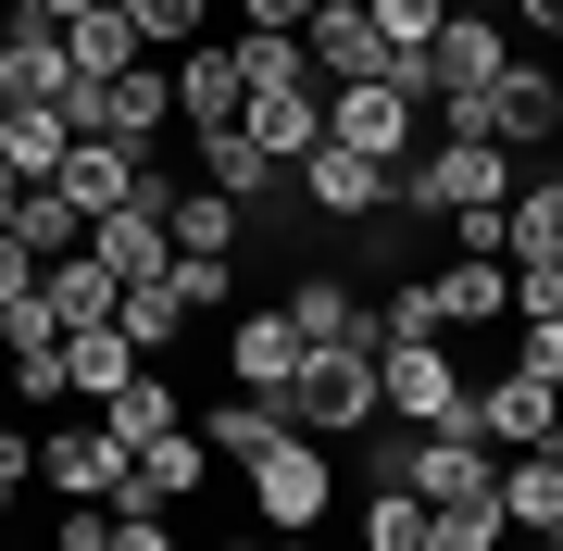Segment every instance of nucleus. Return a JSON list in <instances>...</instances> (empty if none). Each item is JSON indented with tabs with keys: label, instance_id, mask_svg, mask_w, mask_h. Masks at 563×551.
I'll return each mask as SVG.
<instances>
[{
	"label": "nucleus",
	"instance_id": "2eb2a0df",
	"mask_svg": "<svg viewBox=\"0 0 563 551\" xmlns=\"http://www.w3.org/2000/svg\"><path fill=\"white\" fill-rule=\"evenodd\" d=\"M301 63L325 88H363V76H388V38L351 13V0H313V25H301Z\"/></svg>",
	"mask_w": 563,
	"mask_h": 551
},
{
	"label": "nucleus",
	"instance_id": "c85d7f7f",
	"mask_svg": "<svg viewBox=\"0 0 563 551\" xmlns=\"http://www.w3.org/2000/svg\"><path fill=\"white\" fill-rule=\"evenodd\" d=\"M201 188H225L239 213H263V201L288 188V164H263V151L239 139V125H213V139H201Z\"/></svg>",
	"mask_w": 563,
	"mask_h": 551
},
{
	"label": "nucleus",
	"instance_id": "49530a36",
	"mask_svg": "<svg viewBox=\"0 0 563 551\" xmlns=\"http://www.w3.org/2000/svg\"><path fill=\"white\" fill-rule=\"evenodd\" d=\"M101 539H113V514H101V502H76V514H63V539H51V551H101Z\"/></svg>",
	"mask_w": 563,
	"mask_h": 551
},
{
	"label": "nucleus",
	"instance_id": "f03ea898",
	"mask_svg": "<svg viewBox=\"0 0 563 551\" xmlns=\"http://www.w3.org/2000/svg\"><path fill=\"white\" fill-rule=\"evenodd\" d=\"M401 213H463V201H514V151L501 139H426L401 176H388Z\"/></svg>",
	"mask_w": 563,
	"mask_h": 551
},
{
	"label": "nucleus",
	"instance_id": "6ab92c4d",
	"mask_svg": "<svg viewBox=\"0 0 563 551\" xmlns=\"http://www.w3.org/2000/svg\"><path fill=\"white\" fill-rule=\"evenodd\" d=\"M163 76H176V113L201 125V139H213V125H239V101H251V88H239V51H213V38H188Z\"/></svg>",
	"mask_w": 563,
	"mask_h": 551
},
{
	"label": "nucleus",
	"instance_id": "ddd939ff",
	"mask_svg": "<svg viewBox=\"0 0 563 551\" xmlns=\"http://www.w3.org/2000/svg\"><path fill=\"white\" fill-rule=\"evenodd\" d=\"M488 139H501V151H551L563 139V76H551V63H501V88H488Z\"/></svg>",
	"mask_w": 563,
	"mask_h": 551
},
{
	"label": "nucleus",
	"instance_id": "a19ab883",
	"mask_svg": "<svg viewBox=\"0 0 563 551\" xmlns=\"http://www.w3.org/2000/svg\"><path fill=\"white\" fill-rule=\"evenodd\" d=\"M514 364H526V376H551V388H563V313H539V327H526V339H514Z\"/></svg>",
	"mask_w": 563,
	"mask_h": 551
},
{
	"label": "nucleus",
	"instance_id": "4468645a",
	"mask_svg": "<svg viewBox=\"0 0 563 551\" xmlns=\"http://www.w3.org/2000/svg\"><path fill=\"white\" fill-rule=\"evenodd\" d=\"M501 13H451L439 38H426V101H451V88H501Z\"/></svg>",
	"mask_w": 563,
	"mask_h": 551
},
{
	"label": "nucleus",
	"instance_id": "6e6d98bb",
	"mask_svg": "<svg viewBox=\"0 0 563 551\" xmlns=\"http://www.w3.org/2000/svg\"><path fill=\"white\" fill-rule=\"evenodd\" d=\"M0 551H13V539H0Z\"/></svg>",
	"mask_w": 563,
	"mask_h": 551
},
{
	"label": "nucleus",
	"instance_id": "f8f14e48",
	"mask_svg": "<svg viewBox=\"0 0 563 551\" xmlns=\"http://www.w3.org/2000/svg\"><path fill=\"white\" fill-rule=\"evenodd\" d=\"M201 476H213V451H201V427H176V439H151L139 464H125V489H113V514H176V502H201Z\"/></svg>",
	"mask_w": 563,
	"mask_h": 551
},
{
	"label": "nucleus",
	"instance_id": "b1692460",
	"mask_svg": "<svg viewBox=\"0 0 563 551\" xmlns=\"http://www.w3.org/2000/svg\"><path fill=\"white\" fill-rule=\"evenodd\" d=\"M63 63H76V76H101V88H113L125 63H151V51H139V25H125L113 0H88V13H63Z\"/></svg>",
	"mask_w": 563,
	"mask_h": 551
},
{
	"label": "nucleus",
	"instance_id": "473e14b6",
	"mask_svg": "<svg viewBox=\"0 0 563 551\" xmlns=\"http://www.w3.org/2000/svg\"><path fill=\"white\" fill-rule=\"evenodd\" d=\"M63 151H76V125H63V101H51V113H0V164H13L25 188H38V176H63Z\"/></svg>",
	"mask_w": 563,
	"mask_h": 551
},
{
	"label": "nucleus",
	"instance_id": "c756f323",
	"mask_svg": "<svg viewBox=\"0 0 563 551\" xmlns=\"http://www.w3.org/2000/svg\"><path fill=\"white\" fill-rule=\"evenodd\" d=\"M488 502H501V527H551V514H563V464H551V439H539V451H501V489H488Z\"/></svg>",
	"mask_w": 563,
	"mask_h": 551
},
{
	"label": "nucleus",
	"instance_id": "72a5a7b5",
	"mask_svg": "<svg viewBox=\"0 0 563 551\" xmlns=\"http://www.w3.org/2000/svg\"><path fill=\"white\" fill-rule=\"evenodd\" d=\"M125 376H139V351H125L113 327H76V339H63V388H76V401H113Z\"/></svg>",
	"mask_w": 563,
	"mask_h": 551
},
{
	"label": "nucleus",
	"instance_id": "603ef678",
	"mask_svg": "<svg viewBox=\"0 0 563 551\" xmlns=\"http://www.w3.org/2000/svg\"><path fill=\"white\" fill-rule=\"evenodd\" d=\"M225 551H276V539H225Z\"/></svg>",
	"mask_w": 563,
	"mask_h": 551
},
{
	"label": "nucleus",
	"instance_id": "5701e85b",
	"mask_svg": "<svg viewBox=\"0 0 563 551\" xmlns=\"http://www.w3.org/2000/svg\"><path fill=\"white\" fill-rule=\"evenodd\" d=\"M501 264H563V164L514 176V239H501Z\"/></svg>",
	"mask_w": 563,
	"mask_h": 551
},
{
	"label": "nucleus",
	"instance_id": "09e8293b",
	"mask_svg": "<svg viewBox=\"0 0 563 551\" xmlns=\"http://www.w3.org/2000/svg\"><path fill=\"white\" fill-rule=\"evenodd\" d=\"M25 13H51V25H63V13H88V0H25Z\"/></svg>",
	"mask_w": 563,
	"mask_h": 551
},
{
	"label": "nucleus",
	"instance_id": "9d476101",
	"mask_svg": "<svg viewBox=\"0 0 563 551\" xmlns=\"http://www.w3.org/2000/svg\"><path fill=\"white\" fill-rule=\"evenodd\" d=\"M288 188L325 213V225H363V213H388V164H363V151H339V139H313L301 164H288Z\"/></svg>",
	"mask_w": 563,
	"mask_h": 551
},
{
	"label": "nucleus",
	"instance_id": "a211bd4d",
	"mask_svg": "<svg viewBox=\"0 0 563 551\" xmlns=\"http://www.w3.org/2000/svg\"><path fill=\"white\" fill-rule=\"evenodd\" d=\"M163 239H176V264H239L251 213L225 201V188H176V201H163Z\"/></svg>",
	"mask_w": 563,
	"mask_h": 551
},
{
	"label": "nucleus",
	"instance_id": "5fc2aeb1",
	"mask_svg": "<svg viewBox=\"0 0 563 551\" xmlns=\"http://www.w3.org/2000/svg\"><path fill=\"white\" fill-rule=\"evenodd\" d=\"M351 13H363V0H351Z\"/></svg>",
	"mask_w": 563,
	"mask_h": 551
},
{
	"label": "nucleus",
	"instance_id": "37998d69",
	"mask_svg": "<svg viewBox=\"0 0 563 551\" xmlns=\"http://www.w3.org/2000/svg\"><path fill=\"white\" fill-rule=\"evenodd\" d=\"M101 551H176V527H163V514H113V539Z\"/></svg>",
	"mask_w": 563,
	"mask_h": 551
},
{
	"label": "nucleus",
	"instance_id": "7ed1b4c3",
	"mask_svg": "<svg viewBox=\"0 0 563 551\" xmlns=\"http://www.w3.org/2000/svg\"><path fill=\"white\" fill-rule=\"evenodd\" d=\"M288 427H301V439H351V427H376V351H363V339L301 351V376H288Z\"/></svg>",
	"mask_w": 563,
	"mask_h": 551
},
{
	"label": "nucleus",
	"instance_id": "3c124183",
	"mask_svg": "<svg viewBox=\"0 0 563 551\" xmlns=\"http://www.w3.org/2000/svg\"><path fill=\"white\" fill-rule=\"evenodd\" d=\"M551 464H563V401H551Z\"/></svg>",
	"mask_w": 563,
	"mask_h": 551
},
{
	"label": "nucleus",
	"instance_id": "20e7f679",
	"mask_svg": "<svg viewBox=\"0 0 563 551\" xmlns=\"http://www.w3.org/2000/svg\"><path fill=\"white\" fill-rule=\"evenodd\" d=\"M463 401H476V376L451 364V339H376V414H401V427H463Z\"/></svg>",
	"mask_w": 563,
	"mask_h": 551
},
{
	"label": "nucleus",
	"instance_id": "a18cd8bd",
	"mask_svg": "<svg viewBox=\"0 0 563 551\" xmlns=\"http://www.w3.org/2000/svg\"><path fill=\"white\" fill-rule=\"evenodd\" d=\"M239 25H276V38H301V25H313V0H239Z\"/></svg>",
	"mask_w": 563,
	"mask_h": 551
},
{
	"label": "nucleus",
	"instance_id": "ea45409f",
	"mask_svg": "<svg viewBox=\"0 0 563 551\" xmlns=\"http://www.w3.org/2000/svg\"><path fill=\"white\" fill-rule=\"evenodd\" d=\"M163 288H176V301H188V327H201V313L239 301V264H163Z\"/></svg>",
	"mask_w": 563,
	"mask_h": 551
},
{
	"label": "nucleus",
	"instance_id": "7c9ffc66",
	"mask_svg": "<svg viewBox=\"0 0 563 551\" xmlns=\"http://www.w3.org/2000/svg\"><path fill=\"white\" fill-rule=\"evenodd\" d=\"M13 239L38 251V264H63V251H88V213L63 201V188L38 176V188H13Z\"/></svg>",
	"mask_w": 563,
	"mask_h": 551
},
{
	"label": "nucleus",
	"instance_id": "393cba45",
	"mask_svg": "<svg viewBox=\"0 0 563 551\" xmlns=\"http://www.w3.org/2000/svg\"><path fill=\"white\" fill-rule=\"evenodd\" d=\"M288 327H301V351H325V339H363V351H376V301H351L339 276H301V288H288Z\"/></svg>",
	"mask_w": 563,
	"mask_h": 551
},
{
	"label": "nucleus",
	"instance_id": "0eeeda50",
	"mask_svg": "<svg viewBox=\"0 0 563 551\" xmlns=\"http://www.w3.org/2000/svg\"><path fill=\"white\" fill-rule=\"evenodd\" d=\"M251 502H263V527H276V539H313V527H325V502H339V476H325V439L288 427V439L251 464Z\"/></svg>",
	"mask_w": 563,
	"mask_h": 551
},
{
	"label": "nucleus",
	"instance_id": "9b49d317",
	"mask_svg": "<svg viewBox=\"0 0 563 551\" xmlns=\"http://www.w3.org/2000/svg\"><path fill=\"white\" fill-rule=\"evenodd\" d=\"M551 401H563V388L514 364V376H488L476 401H463V427H476L488 451H539V439H551Z\"/></svg>",
	"mask_w": 563,
	"mask_h": 551
},
{
	"label": "nucleus",
	"instance_id": "aec40b11",
	"mask_svg": "<svg viewBox=\"0 0 563 551\" xmlns=\"http://www.w3.org/2000/svg\"><path fill=\"white\" fill-rule=\"evenodd\" d=\"M163 125H176V76H163V63H125V76L101 88V125H88V139H125V151H151Z\"/></svg>",
	"mask_w": 563,
	"mask_h": 551
},
{
	"label": "nucleus",
	"instance_id": "2f4dec72",
	"mask_svg": "<svg viewBox=\"0 0 563 551\" xmlns=\"http://www.w3.org/2000/svg\"><path fill=\"white\" fill-rule=\"evenodd\" d=\"M38 301L63 313V339H76V327H113V276L88 264V251H63V264L38 276Z\"/></svg>",
	"mask_w": 563,
	"mask_h": 551
},
{
	"label": "nucleus",
	"instance_id": "58836bf2",
	"mask_svg": "<svg viewBox=\"0 0 563 551\" xmlns=\"http://www.w3.org/2000/svg\"><path fill=\"white\" fill-rule=\"evenodd\" d=\"M363 551H426V502L413 489H376V502H363Z\"/></svg>",
	"mask_w": 563,
	"mask_h": 551
},
{
	"label": "nucleus",
	"instance_id": "412c9836",
	"mask_svg": "<svg viewBox=\"0 0 563 551\" xmlns=\"http://www.w3.org/2000/svg\"><path fill=\"white\" fill-rule=\"evenodd\" d=\"M426 301H439V339L451 327H501L514 313V264H463L451 251V264H426Z\"/></svg>",
	"mask_w": 563,
	"mask_h": 551
},
{
	"label": "nucleus",
	"instance_id": "4c0bfd02",
	"mask_svg": "<svg viewBox=\"0 0 563 551\" xmlns=\"http://www.w3.org/2000/svg\"><path fill=\"white\" fill-rule=\"evenodd\" d=\"M426 551H501V502H439L426 514Z\"/></svg>",
	"mask_w": 563,
	"mask_h": 551
},
{
	"label": "nucleus",
	"instance_id": "39448f33",
	"mask_svg": "<svg viewBox=\"0 0 563 551\" xmlns=\"http://www.w3.org/2000/svg\"><path fill=\"white\" fill-rule=\"evenodd\" d=\"M388 489H413L426 514H439V502H488V489H501V451H488L476 427H401Z\"/></svg>",
	"mask_w": 563,
	"mask_h": 551
},
{
	"label": "nucleus",
	"instance_id": "f3484780",
	"mask_svg": "<svg viewBox=\"0 0 563 551\" xmlns=\"http://www.w3.org/2000/svg\"><path fill=\"white\" fill-rule=\"evenodd\" d=\"M225 376H239L251 401H288V376H301V327H288V313H239V327H225Z\"/></svg>",
	"mask_w": 563,
	"mask_h": 551
},
{
	"label": "nucleus",
	"instance_id": "864d4df0",
	"mask_svg": "<svg viewBox=\"0 0 563 551\" xmlns=\"http://www.w3.org/2000/svg\"><path fill=\"white\" fill-rule=\"evenodd\" d=\"M539 539H551V551H563V514H551V527H539Z\"/></svg>",
	"mask_w": 563,
	"mask_h": 551
},
{
	"label": "nucleus",
	"instance_id": "e433bc0d",
	"mask_svg": "<svg viewBox=\"0 0 563 551\" xmlns=\"http://www.w3.org/2000/svg\"><path fill=\"white\" fill-rule=\"evenodd\" d=\"M113 13L139 25V51H188V38H201V13H213V0H113Z\"/></svg>",
	"mask_w": 563,
	"mask_h": 551
},
{
	"label": "nucleus",
	"instance_id": "dca6fc26",
	"mask_svg": "<svg viewBox=\"0 0 563 551\" xmlns=\"http://www.w3.org/2000/svg\"><path fill=\"white\" fill-rule=\"evenodd\" d=\"M239 139L263 151V164H301V151L325 139V88H251V101H239Z\"/></svg>",
	"mask_w": 563,
	"mask_h": 551
},
{
	"label": "nucleus",
	"instance_id": "de8ad7c7",
	"mask_svg": "<svg viewBox=\"0 0 563 551\" xmlns=\"http://www.w3.org/2000/svg\"><path fill=\"white\" fill-rule=\"evenodd\" d=\"M501 13L526 25V38H563V0H501Z\"/></svg>",
	"mask_w": 563,
	"mask_h": 551
},
{
	"label": "nucleus",
	"instance_id": "bb28decb",
	"mask_svg": "<svg viewBox=\"0 0 563 551\" xmlns=\"http://www.w3.org/2000/svg\"><path fill=\"white\" fill-rule=\"evenodd\" d=\"M101 427H113L125 451H151V439H176V427H188V414H176V376H163V364H139V376H125L113 401H101Z\"/></svg>",
	"mask_w": 563,
	"mask_h": 551
},
{
	"label": "nucleus",
	"instance_id": "1a4fd4ad",
	"mask_svg": "<svg viewBox=\"0 0 563 551\" xmlns=\"http://www.w3.org/2000/svg\"><path fill=\"white\" fill-rule=\"evenodd\" d=\"M125 464H139V451H125L101 414H88V427H51V439H38V489H63V502H101V514H113V489H125Z\"/></svg>",
	"mask_w": 563,
	"mask_h": 551
},
{
	"label": "nucleus",
	"instance_id": "6e6552de",
	"mask_svg": "<svg viewBox=\"0 0 563 551\" xmlns=\"http://www.w3.org/2000/svg\"><path fill=\"white\" fill-rule=\"evenodd\" d=\"M63 88H76V63H63V25L25 13V0H0V113H51Z\"/></svg>",
	"mask_w": 563,
	"mask_h": 551
},
{
	"label": "nucleus",
	"instance_id": "c03bdc74",
	"mask_svg": "<svg viewBox=\"0 0 563 551\" xmlns=\"http://www.w3.org/2000/svg\"><path fill=\"white\" fill-rule=\"evenodd\" d=\"M25 476H38V439H25V427H0V502H13Z\"/></svg>",
	"mask_w": 563,
	"mask_h": 551
},
{
	"label": "nucleus",
	"instance_id": "f257e3e1",
	"mask_svg": "<svg viewBox=\"0 0 563 551\" xmlns=\"http://www.w3.org/2000/svg\"><path fill=\"white\" fill-rule=\"evenodd\" d=\"M325 139L401 176L413 151H426V51H401L388 76H363V88H325Z\"/></svg>",
	"mask_w": 563,
	"mask_h": 551
},
{
	"label": "nucleus",
	"instance_id": "a878e982",
	"mask_svg": "<svg viewBox=\"0 0 563 551\" xmlns=\"http://www.w3.org/2000/svg\"><path fill=\"white\" fill-rule=\"evenodd\" d=\"M113 339L139 351V364H163V351L188 339V301H176V288H163V276H139V288H113Z\"/></svg>",
	"mask_w": 563,
	"mask_h": 551
},
{
	"label": "nucleus",
	"instance_id": "f704fd0d",
	"mask_svg": "<svg viewBox=\"0 0 563 551\" xmlns=\"http://www.w3.org/2000/svg\"><path fill=\"white\" fill-rule=\"evenodd\" d=\"M239 88H313V63H301V38H276V25H239Z\"/></svg>",
	"mask_w": 563,
	"mask_h": 551
},
{
	"label": "nucleus",
	"instance_id": "c9c22d12",
	"mask_svg": "<svg viewBox=\"0 0 563 551\" xmlns=\"http://www.w3.org/2000/svg\"><path fill=\"white\" fill-rule=\"evenodd\" d=\"M363 25H376V38H388V63H401V51H426V38L451 25V0H363Z\"/></svg>",
	"mask_w": 563,
	"mask_h": 551
},
{
	"label": "nucleus",
	"instance_id": "79ce46f5",
	"mask_svg": "<svg viewBox=\"0 0 563 551\" xmlns=\"http://www.w3.org/2000/svg\"><path fill=\"white\" fill-rule=\"evenodd\" d=\"M38 276H51V264H38V251L13 239V225H0V301H25V288H38Z\"/></svg>",
	"mask_w": 563,
	"mask_h": 551
},
{
	"label": "nucleus",
	"instance_id": "8fccbe9b",
	"mask_svg": "<svg viewBox=\"0 0 563 551\" xmlns=\"http://www.w3.org/2000/svg\"><path fill=\"white\" fill-rule=\"evenodd\" d=\"M13 188H25V176H13V164H0V225H13Z\"/></svg>",
	"mask_w": 563,
	"mask_h": 551
},
{
	"label": "nucleus",
	"instance_id": "cd10ccee",
	"mask_svg": "<svg viewBox=\"0 0 563 551\" xmlns=\"http://www.w3.org/2000/svg\"><path fill=\"white\" fill-rule=\"evenodd\" d=\"M276 439H288V401H251V388L201 414V451H213V464H263Z\"/></svg>",
	"mask_w": 563,
	"mask_h": 551
},
{
	"label": "nucleus",
	"instance_id": "4be33fe9",
	"mask_svg": "<svg viewBox=\"0 0 563 551\" xmlns=\"http://www.w3.org/2000/svg\"><path fill=\"white\" fill-rule=\"evenodd\" d=\"M88 264H101L113 288H139V276H163V264H176V239H163V213H151V201H125V213H101V225H88Z\"/></svg>",
	"mask_w": 563,
	"mask_h": 551
},
{
	"label": "nucleus",
	"instance_id": "423d86ee",
	"mask_svg": "<svg viewBox=\"0 0 563 551\" xmlns=\"http://www.w3.org/2000/svg\"><path fill=\"white\" fill-rule=\"evenodd\" d=\"M51 188H63V201H76L88 225H101V213H125V201H151V213H163V201H176L188 176H151V151H125V139H76Z\"/></svg>",
	"mask_w": 563,
	"mask_h": 551
}]
</instances>
